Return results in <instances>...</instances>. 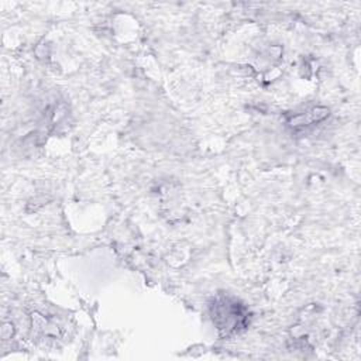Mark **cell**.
I'll return each instance as SVG.
<instances>
[{
    "instance_id": "1",
    "label": "cell",
    "mask_w": 361,
    "mask_h": 361,
    "mask_svg": "<svg viewBox=\"0 0 361 361\" xmlns=\"http://www.w3.org/2000/svg\"><path fill=\"white\" fill-rule=\"evenodd\" d=\"M213 323L221 336H231L248 324V312L244 305L228 296H219L210 305Z\"/></svg>"
},
{
    "instance_id": "2",
    "label": "cell",
    "mask_w": 361,
    "mask_h": 361,
    "mask_svg": "<svg viewBox=\"0 0 361 361\" xmlns=\"http://www.w3.org/2000/svg\"><path fill=\"white\" fill-rule=\"evenodd\" d=\"M327 116H329V110L326 107H313L307 111L298 113V114L292 116L288 120V124L293 128H302V127L319 123V121L324 120Z\"/></svg>"
}]
</instances>
